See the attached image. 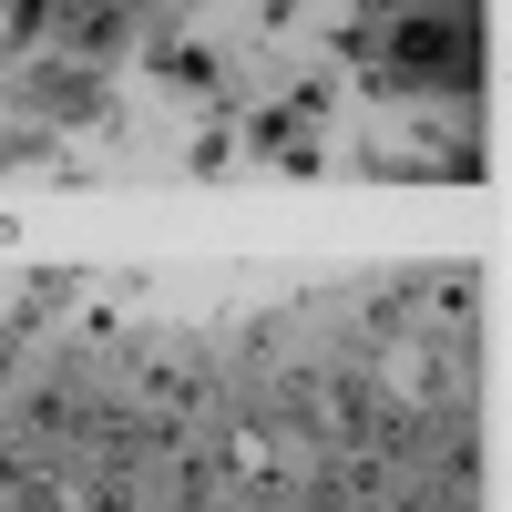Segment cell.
Segmentation results:
<instances>
[{"instance_id": "1", "label": "cell", "mask_w": 512, "mask_h": 512, "mask_svg": "<svg viewBox=\"0 0 512 512\" xmlns=\"http://www.w3.org/2000/svg\"><path fill=\"white\" fill-rule=\"evenodd\" d=\"M472 0H410V11L390 21V82L400 93H472Z\"/></svg>"}, {"instance_id": "2", "label": "cell", "mask_w": 512, "mask_h": 512, "mask_svg": "<svg viewBox=\"0 0 512 512\" xmlns=\"http://www.w3.org/2000/svg\"><path fill=\"white\" fill-rule=\"evenodd\" d=\"M21 103L41 123H103V72L93 62H41V72H21Z\"/></svg>"}]
</instances>
